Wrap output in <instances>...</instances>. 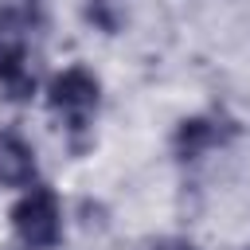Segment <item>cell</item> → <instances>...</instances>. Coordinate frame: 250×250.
Instances as JSON below:
<instances>
[{
  "label": "cell",
  "mask_w": 250,
  "mask_h": 250,
  "mask_svg": "<svg viewBox=\"0 0 250 250\" xmlns=\"http://www.w3.org/2000/svg\"><path fill=\"white\" fill-rule=\"evenodd\" d=\"M12 227L27 250H51L62 234L59 223V203L47 188H31L16 207H12Z\"/></svg>",
  "instance_id": "1"
},
{
  "label": "cell",
  "mask_w": 250,
  "mask_h": 250,
  "mask_svg": "<svg viewBox=\"0 0 250 250\" xmlns=\"http://www.w3.org/2000/svg\"><path fill=\"white\" fill-rule=\"evenodd\" d=\"M98 105V82L90 70L70 66L51 82V109H59L62 117H70V129L86 125V113Z\"/></svg>",
  "instance_id": "2"
},
{
  "label": "cell",
  "mask_w": 250,
  "mask_h": 250,
  "mask_svg": "<svg viewBox=\"0 0 250 250\" xmlns=\"http://www.w3.org/2000/svg\"><path fill=\"white\" fill-rule=\"evenodd\" d=\"M35 176V156L16 133H0V184L4 188H27Z\"/></svg>",
  "instance_id": "3"
},
{
  "label": "cell",
  "mask_w": 250,
  "mask_h": 250,
  "mask_svg": "<svg viewBox=\"0 0 250 250\" xmlns=\"http://www.w3.org/2000/svg\"><path fill=\"white\" fill-rule=\"evenodd\" d=\"M227 137V129H219V121H207V117H191V121H184L180 129H176V148H180V156H199L203 148H211V145H219Z\"/></svg>",
  "instance_id": "4"
},
{
  "label": "cell",
  "mask_w": 250,
  "mask_h": 250,
  "mask_svg": "<svg viewBox=\"0 0 250 250\" xmlns=\"http://www.w3.org/2000/svg\"><path fill=\"white\" fill-rule=\"evenodd\" d=\"M90 20L98 23V27H105V31H117V23H121V12H125V4L121 0H90Z\"/></svg>",
  "instance_id": "5"
},
{
  "label": "cell",
  "mask_w": 250,
  "mask_h": 250,
  "mask_svg": "<svg viewBox=\"0 0 250 250\" xmlns=\"http://www.w3.org/2000/svg\"><path fill=\"white\" fill-rule=\"evenodd\" d=\"M152 250H195L191 242H176V238H168V242H156Z\"/></svg>",
  "instance_id": "6"
}]
</instances>
